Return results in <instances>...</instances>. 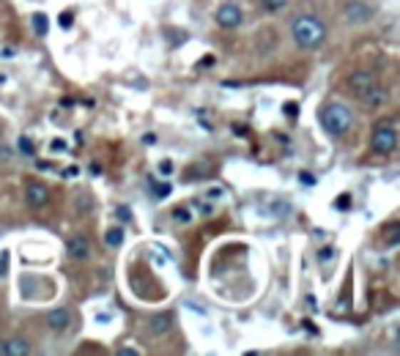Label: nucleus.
<instances>
[{
    "mask_svg": "<svg viewBox=\"0 0 400 356\" xmlns=\"http://www.w3.org/2000/svg\"><path fill=\"white\" fill-rule=\"evenodd\" d=\"M327 36H329L327 33V25L315 17V14H299L291 22V38H294V44L299 50L313 53L318 47H324Z\"/></svg>",
    "mask_w": 400,
    "mask_h": 356,
    "instance_id": "obj_1",
    "label": "nucleus"
},
{
    "mask_svg": "<svg viewBox=\"0 0 400 356\" xmlns=\"http://www.w3.org/2000/svg\"><path fill=\"white\" fill-rule=\"evenodd\" d=\"M321 126H324V132L332 135V137H346L348 132H351V126H354V115H351V110L346 105H340V102H332V105L321 107Z\"/></svg>",
    "mask_w": 400,
    "mask_h": 356,
    "instance_id": "obj_2",
    "label": "nucleus"
},
{
    "mask_svg": "<svg viewBox=\"0 0 400 356\" xmlns=\"http://www.w3.org/2000/svg\"><path fill=\"white\" fill-rule=\"evenodd\" d=\"M370 148H373V154H379V157H392V154L398 151V132H395V124H392V121H381V124L373 129Z\"/></svg>",
    "mask_w": 400,
    "mask_h": 356,
    "instance_id": "obj_3",
    "label": "nucleus"
},
{
    "mask_svg": "<svg viewBox=\"0 0 400 356\" xmlns=\"http://www.w3.org/2000/svg\"><path fill=\"white\" fill-rule=\"evenodd\" d=\"M25 203H28L34 211L44 209V206L50 203V187L41 184V181H28V184H25Z\"/></svg>",
    "mask_w": 400,
    "mask_h": 356,
    "instance_id": "obj_4",
    "label": "nucleus"
},
{
    "mask_svg": "<svg viewBox=\"0 0 400 356\" xmlns=\"http://www.w3.org/2000/svg\"><path fill=\"white\" fill-rule=\"evenodd\" d=\"M217 25L220 28H225V31H236L239 25L244 22V11L236 6V3H222L220 9H217Z\"/></svg>",
    "mask_w": 400,
    "mask_h": 356,
    "instance_id": "obj_5",
    "label": "nucleus"
},
{
    "mask_svg": "<svg viewBox=\"0 0 400 356\" xmlns=\"http://www.w3.org/2000/svg\"><path fill=\"white\" fill-rule=\"evenodd\" d=\"M346 19L351 22V25H365V22H370L373 19V6H367L365 0H351V3H346Z\"/></svg>",
    "mask_w": 400,
    "mask_h": 356,
    "instance_id": "obj_6",
    "label": "nucleus"
},
{
    "mask_svg": "<svg viewBox=\"0 0 400 356\" xmlns=\"http://www.w3.org/2000/svg\"><path fill=\"white\" fill-rule=\"evenodd\" d=\"M359 102H362V107H367V110H379V107H384L389 102V90L384 88L381 83H373V85L359 96Z\"/></svg>",
    "mask_w": 400,
    "mask_h": 356,
    "instance_id": "obj_7",
    "label": "nucleus"
},
{
    "mask_svg": "<svg viewBox=\"0 0 400 356\" xmlns=\"http://www.w3.org/2000/svg\"><path fill=\"white\" fill-rule=\"evenodd\" d=\"M66 252H69L71 261H88L91 258V241H88L83 233H74L69 236V241H66Z\"/></svg>",
    "mask_w": 400,
    "mask_h": 356,
    "instance_id": "obj_8",
    "label": "nucleus"
},
{
    "mask_svg": "<svg viewBox=\"0 0 400 356\" xmlns=\"http://www.w3.org/2000/svg\"><path fill=\"white\" fill-rule=\"evenodd\" d=\"M44 323H47V329H50V332H66V329L71 326V313L66 310V307L50 310V313H47V318H44Z\"/></svg>",
    "mask_w": 400,
    "mask_h": 356,
    "instance_id": "obj_9",
    "label": "nucleus"
},
{
    "mask_svg": "<svg viewBox=\"0 0 400 356\" xmlns=\"http://www.w3.org/2000/svg\"><path fill=\"white\" fill-rule=\"evenodd\" d=\"M373 83H379L373 71H354V74H351V80H348V88H351V93L359 99V96H362V93H365Z\"/></svg>",
    "mask_w": 400,
    "mask_h": 356,
    "instance_id": "obj_10",
    "label": "nucleus"
},
{
    "mask_svg": "<svg viewBox=\"0 0 400 356\" xmlns=\"http://www.w3.org/2000/svg\"><path fill=\"white\" fill-rule=\"evenodd\" d=\"M34 351L31 348V342L22 337H14V340H3L0 342V356H28Z\"/></svg>",
    "mask_w": 400,
    "mask_h": 356,
    "instance_id": "obj_11",
    "label": "nucleus"
},
{
    "mask_svg": "<svg viewBox=\"0 0 400 356\" xmlns=\"http://www.w3.org/2000/svg\"><path fill=\"white\" fill-rule=\"evenodd\" d=\"M148 329H151V335H154V337H162V335H168V332L173 329V315H170V313L154 315V318L148 320Z\"/></svg>",
    "mask_w": 400,
    "mask_h": 356,
    "instance_id": "obj_12",
    "label": "nucleus"
},
{
    "mask_svg": "<svg viewBox=\"0 0 400 356\" xmlns=\"http://www.w3.org/2000/svg\"><path fill=\"white\" fill-rule=\"evenodd\" d=\"M381 241L386 247H395L400 241V222H389L381 228Z\"/></svg>",
    "mask_w": 400,
    "mask_h": 356,
    "instance_id": "obj_13",
    "label": "nucleus"
},
{
    "mask_svg": "<svg viewBox=\"0 0 400 356\" xmlns=\"http://www.w3.org/2000/svg\"><path fill=\"white\" fill-rule=\"evenodd\" d=\"M31 22H34L36 36H47V33H50V22H47V14H41V11H36L34 17H31Z\"/></svg>",
    "mask_w": 400,
    "mask_h": 356,
    "instance_id": "obj_14",
    "label": "nucleus"
},
{
    "mask_svg": "<svg viewBox=\"0 0 400 356\" xmlns=\"http://www.w3.org/2000/svg\"><path fill=\"white\" fill-rule=\"evenodd\" d=\"M105 241H107V247L118 249L123 244V228H110V231L105 233Z\"/></svg>",
    "mask_w": 400,
    "mask_h": 356,
    "instance_id": "obj_15",
    "label": "nucleus"
},
{
    "mask_svg": "<svg viewBox=\"0 0 400 356\" xmlns=\"http://www.w3.org/2000/svg\"><path fill=\"white\" fill-rule=\"evenodd\" d=\"M285 6H288V0H261V9H263V11H269V14L282 11Z\"/></svg>",
    "mask_w": 400,
    "mask_h": 356,
    "instance_id": "obj_16",
    "label": "nucleus"
},
{
    "mask_svg": "<svg viewBox=\"0 0 400 356\" xmlns=\"http://www.w3.org/2000/svg\"><path fill=\"white\" fill-rule=\"evenodd\" d=\"M91 211H93V197L91 195L77 197V214H83V216H86V214H91Z\"/></svg>",
    "mask_w": 400,
    "mask_h": 356,
    "instance_id": "obj_17",
    "label": "nucleus"
},
{
    "mask_svg": "<svg viewBox=\"0 0 400 356\" xmlns=\"http://www.w3.org/2000/svg\"><path fill=\"white\" fill-rule=\"evenodd\" d=\"M170 192H173V187H170L168 181H162V184H154V197H159V200L170 197Z\"/></svg>",
    "mask_w": 400,
    "mask_h": 356,
    "instance_id": "obj_18",
    "label": "nucleus"
},
{
    "mask_svg": "<svg viewBox=\"0 0 400 356\" xmlns=\"http://www.w3.org/2000/svg\"><path fill=\"white\" fill-rule=\"evenodd\" d=\"M173 219H175V222H181V225H187V222L192 219L190 209H184V206H178V209H173Z\"/></svg>",
    "mask_w": 400,
    "mask_h": 356,
    "instance_id": "obj_19",
    "label": "nucleus"
},
{
    "mask_svg": "<svg viewBox=\"0 0 400 356\" xmlns=\"http://www.w3.org/2000/svg\"><path fill=\"white\" fill-rule=\"evenodd\" d=\"M19 154H28V157H31V154H34V142L28 140V137H25V135H22V137H19Z\"/></svg>",
    "mask_w": 400,
    "mask_h": 356,
    "instance_id": "obj_20",
    "label": "nucleus"
},
{
    "mask_svg": "<svg viewBox=\"0 0 400 356\" xmlns=\"http://www.w3.org/2000/svg\"><path fill=\"white\" fill-rule=\"evenodd\" d=\"M6 271H9V252H0V280L6 277Z\"/></svg>",
    "mask_w": 400,
    "mask_h": 356,
    "instance_id": "obj_21",
    "label": "nucleus"
},
{
    "mask_svg": "<svg viewBox=\"0 0 400 356\" xmlns=\"http://www.w3.org/2000/svg\"><path fill=\"white\" fill-rule=\"evenodd\" d=\"M159 173H162V176H170V173H173V162L170 159L162 162V164H159Z\"/></svg>",
    "mask_w": 400,
    "mask_h": 356,
    "instance_id": "obj_22",
    "label": "nucleus"
},
{
    "mask_svg": "<svg viewBox=\"0 0 400 356\" xmlns=\"http://www.w3.org/2000/svg\"><path fill=\"white\" fill-rule=\"evenodd\" d=\"M348 203H351V197L348 195H340L337 200H334V206H337V209H343V211L348 209Z\"/></svg>",
    "mask_w": 400,
    "mask_h": 356,
    "instance_id": "obj_23",
    "label": "nucleus"
},
{
    "mask_svg": "<svg viewBox=\"0 0 400 356\" xmlns=\"http://www.w3.org/2000/svg\"><path fill=\"white\" fill-rule=\"evenodd\" d=\"M332 255H334V249H321L318 261H321V263H327V261H332Z\"/></svg>",
    "mask_w": 400,
    "mask_h": 356,
    "instance_id": "obj_24",
    "label": "nucleus"
},
{
    "mask_svg": "<svg viewBox=\"0 0 400 356\" xmlns=\"http://www.w3.org/2000/svg\"><path fill=\"white\" fill-rule=\"evenodd\" d=\"M299 178H302V184H307V187H313L315 184V176H310V173H302Z\"/></svg>",
    "mask_w": 400,
    "mask_h": 356,
    "instance_id": "obj_25",
    "label": "nucleus"
},
{
    "mask_svg": "<svg viewBox=\"0 0 400 356\" xmlns=\"http://www.w3.org/2000/svg\"><path fill=\"white\" fill-rule=\"evenodd\" d=\"M118 216H121L123 222H129V219H132V216H129V209H126V206H118Z\"/></svg>",
    "mask_w": 400,
    "mask_h": 356,
    "instance_id": "obj_26",
    "label": "nucleus"
},
{
    "mask_svg": "<svg viewBox=\"0 0 400 356\" xmlns=\"http://www.w3.org/2000/svg\"><path fill=\"white\" fill-rule=\"evenodd\" d=\"M71 25V11H66L63 17H61V28H69Z\"/></svg>",
    "mask_w": 400,
    "mask_h": 356,
    "instance_id": "obj_27",
    "label": "nucleus"
},
{
    "mask_svg": "<svg viewBox=\"0 0 400 356\" xmlns=\"http://www.w3.org/2000/svg\"><path fill=\"white\" fill-rule=\"evenodd\" d=\"M154 142H157L154 135H145V137H143V145H154Z\"/></svg>",
    "mask_w": 400,
    "mask_h": 356,
    "instance_id": "obj_28",
    "label": "nucleus"
},
{
    "mask_svg": "<svg viewBox=\"0 0 400 356\" xmlns=\"http://www.w3.org/2000/svg\"><path fill=\"white\" fill-rule=\"evenodd\" d=\"M118 354H121V356H135L138 351H132V348H118Z\"/></svg>",
    "mask_w": 400,
    "mask_h": 356,
    "instance_id": "obj_29",
    "label": "nucleus"
},
{
    "mask_svg": "<svg viewBox=\"0 0 400 356\" xmlns=\"http://www.w3.org/2000/svg\"><path fill=\"white\" fill-rule=\"evenodd\" d=\"M11 55H14V50H6V47L0 50V58H11Z\"/></svg>",
    "mask_w": 400,
    "mask_h": 356,
    "instance_id": "obj_30",
    "label": "nucleus"
}]
</instances>
